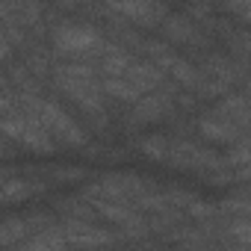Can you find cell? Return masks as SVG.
I'll return each instance as SVG.
<instances>
[{"label": "cell", "instance_id": "6da1fadb", "mask_svg": "<svg viewBox=\"0 0 251 251\" xmlns=\"http://www.w3.org/2000/svg\"><path fill=\"white\" fill-rule=\"evenodd\" d=\"M53 89L65 95L92 124L95 130H106V95L92 62H62L53 68Z\"/></svg>", "mask_w": 251, "mask_h": 251}, {"label": "cell", "instance_id": "7a4b0ae2", "mask_svg": "<svg viewBox=\"0 0 251 251\" xmlns=\"http://www.w3.org/2000/svg\"><path fill=\"white\" fill-rule=\"evenodd\" d=\"M15 95H18L21 106L42 124V130L56 142V148H83L86 145V139H89L86 127L77 118H71L56 100L36 95L33 89H15Z\"/></svg>", "mask_w": 251, "mask_h": 251}, {"label": "cell", "instance_id": "3957f363", "mask_svg": "<svg viewBox=\"0 0 251 251\" xmlns=\"http://www.w3.org/2000/svg\"><path fill=\"white\" fill-rule=\"evenodd\" d=\"M0 136L18 142L33 154H56V142L42 130V124L21 106L15 89L0 86Z\"/></svg>", "mask_w": 251, "mask_h": 251}, {"label": "cell", "instance_id": "277c9868", "mask_svg": "<svg viewBox=\"0 0 251 251\" xmlns=\"http://www.w3.org/2000/svg\"><path fill=\"white\" fill-rule=\"evenodd\" d=\"M245 118H248V100L242 92L227 95L222 103H216L210 112L198 118V133L210 145H233L245 139Z\"/></svg>", "mask_w": 251, "mask_h": 251}, {"label": "cell", "instance_id": "5b68a950", "mask_svg": "<svg viewBox=\"0 0 251 251\" xmlns=\"http://www.w3.org/2000/svg\"><path fill=\"white\" fill-rule=\"evenodd\" d=\"M50 45L56 56H65L68 62H92L100 59L109 48V42L100 36L95 24L86 21H62L50 33Z\"/></svg>", "mask_w": 251, "mask_h": 251}, {"label": "cell", "instance_id": "8992f818", "mask_svg": "<svg viewBox=\"0 0 251 251\" xmlns=\"http://www.w3.org/2000/svg\"><path fill=\"white\" fill-rule=\"evenodd\" d=\"M56 230L62 233L71 251H100V248H112L121 239L112 227H103L92 219H62Z\"/></svg>", "mask_w": 251, "mask_h": 251}, {"label": "cell", "instance_id": "52a82bcc", "mask_svg": "<svg viewBox=\"0 0 251 251\" xmlns=\"http://www.w3.org/2000/svg\"><path fill=\"white\" fill-rule=\"evenodd\" d=\"M53 225V216L48 210H36L30 216H9V219H0V251L3 248H15L24 239H30L33 233L45 230Z\"/></svg>", "mask_w": 251, "mask_h": 251}, {"label": "cell", "instance_id": "ba28073f", "mask_svg": "<svg viewBox=\"0 0 251 251\" xmlns=\"http://www.w3.org/2000/svg\"><path fill=\"white\" fill-rule=\"evenodd\" d=\"M177 92L172 89H157L145 98H139L133 106H130V124L133 127H142V124H157V121H166L175 109H177Z\"/></svg>", "mask_w": 251, "mask_h": 251}, {"label": "cell", "instance_id": "9c48e42d", "mask_svg": "<svg viewBox=\"0 0 251 251\" xmlns=\"http://www.w3.org/2000/svg\"><path fill=\"white\" fill-rule=\"evenodd\" d=\"M100 12L121 18L118 24H136V27H160L169 15L163 3H112V6H103Z\"/></svg>", "mask_w": 251, "mask_h": 251}, {"label": "cell", "instance_id": "30bf717a", "mask_svg": "<svg viewBox=\"0 0 251 251\" xmlns=\"http://www.w3.org/2000/svg\"><path fill=\"white\" fill-rule=\"evenodd\" d=\"M163 36L172 42V45H198L201 42V30H198V21H189L186 15H166V21L160 24Z\"/></svg>", "mask_w": 251, "mask_h": 251}, {"label": "cell", "instance_id": "8fae6325", "mask_svg": "<svg viewBox=\"0 0 251 251\" xmlns=\"http://www.w3.org/2000/svg\"><path fill=\"white\" fill-rule=\"evenodd\" d=\"M42 183L30 180V177H6L0 183V207H9V204H24L36 195H42Z\"/></svg>", "mask_w": 251, "mask_h": 251}, {"label": "cell", "instance_id": "7c38bea8", "mask_svg": "<svg viewBox=\"0 0 251 251\" xmlns=\"http://www.w3.org/2000/svg\"><path fill=\"white\" fill-rule=\"evenodd\" d=\"M12 251H71V248H68V242L62 239V233L56 230V225H50V227L33 233L30 239H24L21 245H15Z\"/></svg>", "mask_w": 251, "mask_h": 251}, {"label": "cell", "instance_id": "4fadbf2b", "mask_svg": "<svg viewBox=\"0 0 251 251\" xmlns=\"http://www.w3.org/2000/svg\"><path fill=\"white\" fill-rule=\"evenodd\" d=\"M3 154H6V145H3V142H0V157H3Z\"/></svg>", "mask_w": 251, "mask_h": 251}, {"label": "cell", "instance_id": "5bb4252c", "mask_svg": "<svg viewBox=\"0 0 251 251\" xmlns=\"http://www.w3.org/2000/svg\"><path fill=\"white\" fill-rule=\"evenodd\" d=\"M6 177H9V175H0V183H3V180H6Z\"/></svg>", "mask_w": 251, "mask_h": 251}, {"label": "cell", "instance_id": "9a60e30c", "mask_svg": "<svg viewBox=\"0 0 251 251\" xmlns=\"http://www.w3.org/2000/svg\"><path fill=\"white\" fill-rule=\"evenodd\" d=\"M210 248H213V245H210ZM210 248H204V251H210Z\"/></svg>", "mask_w": 251, "mask_h": 251}]
</instances>
